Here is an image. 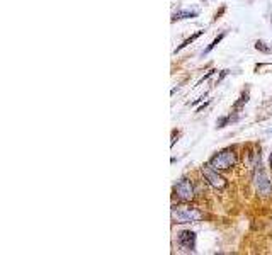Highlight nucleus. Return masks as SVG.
I'll return each mask as SVG.
<instances>
[{"label": "nucleus", "instance_id": "f257e3e1", "mask_svg": "<svg viewBox=\"0 0 272 255\" xmlns=\"http://www.w3.org/2000/svg\"><path fill=\"white\" fill-rule=\"evenodd\" d=\"M209 165L213 168L218 170V172H225V170H230L231 167L236 165V155L233 150H223L220 153H216L209 160Z\"/></svg>", "mask_w": 272, "mask_h": 255}, {"label": "nucleus", "instance_id": "7ed1b4c3", "mask_svg": "<svg viewBox=\"0 0 272 255\" xmlns=\"http://www.w3.org/2000/svg\"><path fill=\"white\" fill-rule=\"evenodd\" d=\"M201 172H203V176L204 179L208 181V184L213 187V189H216V191H221V189H225L226 187V179L220 176L218 174V170H215L211 167V165H204V167H201Z\"/></svg>", "mask_w": 272, "mask_h": 255}, {"label": "nucleus", "instance_id": "39448f33", "mask_svg": "<svg viewBox=\"0 0 272 255\" xmlns=\"http://www.w3.org/2000/svg\"><path fill=\"white\" fill-rule=\"evenodd\" d=\"M175 196L182 203H189L194 199V186L189 179H182L179 184L175 186Z\"/></svg>", "mask_w": 272, "mask_h": 255}, {"label": "nucleus", "instance_id": "f03ea898", "mask_svg": "<svg viewBox=\"0 0 272 255\" xmlns=\"http://www.w3.org/2000/svg\"><path fill=\"white\" fill-rule=\"evenodd\" d=\"M172 220L173 223H196L203 220V213L196 208H189V206L172 208Z\"/></svg>", "mask_w": 272, "mask_h": 255}, {"label": "nucleus", "instance_id": "0eeeda50", "mask_svg": "<svg viewBox=\"0 0 272 255\" xmlns=\"http://www.w3.org/2000/svg\"><path fill=\"white\" fill-rule=\"evenodd\" d=\"M198 16V11H177L173 12L172 21H179V19H193Z\"/></svg>", "mask_w": 272, "mask_h": 255}, {"label": "nucleus", "instance_id": "9d476101", "mask_svg": "<svg viewBox=\"0 0 272 255\" xmlns=\"http://www.w3.org/2000/svg\"><path fill=\"white\" fill-rule=\"evenodd\" d=\"M223 36H225V34H220V36H218V38L215 39V41H213L211 44H209V46L206 48V50H204V53H209V51H211L213 50V48H216V44L218 43H220L221 41V39H223Z\"/></svg>", "mask_w": 272, "mask_h": 255}, {"label": "nucleus", "instance_id": "423d86ee", "mask_svg": "<svg viewBox=\"0 0 272 255\" xmlns=\"http://www.w3.org/2000/svg\"><path fill=\"white\" fill-rule=\"evenodd\" d=\"M177 241H179V247L182 250H187V252H194L196 248V233L191 230H182L179 236H177Z\"/></svg>", "mask_w": 272, "mask_h": 255}, {"label": "nucleus", "instance_id": "9b49d317", "mask_svg": "<svg viewBox=\"0 0 272 255\" xmlns=\"http://www.w3.org/2000/svg\"><path fill=\"white\" fill-rule=\"evenodd\" d=\"M269 163H270V167H272V153H270V156H269Z\"/></svg>", "mask_w": 272, "mask_h": 255}, {"label": "nucleus", "instance_id": "6e6552de", "mask_svg": "<svg viewBox=\"0 0 272 255\" xmlns=\"http://www.w3.org/2000/svg\"><path fill=\"white\" fill-rule=\"evenodd\" d=\"M201 34H203V31H198V33H196V34L193 36V38H189V39H186V41H184V43H182V44H180V46H179V48H177V50H175V53H177V51H180V50H182V48H186V46H187V44H191V43H193V41H194V39H196V38H199V36H201Z\"/></svg>", "mask_w": 272, "mask_h": 255}, {"label": "nucleus", "instance_id": "20e7f679", "mask_svg": "<svg viewBox=\"0 0 272 255\" xmlns=\"http://www.w3.org/2000/svg\"><path fill=\"white\" fill-rule=\"evenodd\" d=\"M255 187H257V192L260 196H269L270 191H272V186H270V181L269 177L265 176V172L262 170V165H260V158H258V165H257V170H255Z\"/></svg>", "mask_w": 272, "mask_h": 255}, {"label": "nucleus", "instance_id": "1a4fd4ad", "mask_svg": "<svg viewBox=\"0 0 272 255\" xmlns=\"http://www.w3.org/2000/svg\"><path fill=\"white\" fill-rule=\"evenodd\" d=\"M255 48H257V50H260V51H264V53H270L272 51L269 46H265L264 41H257L255 43Z\"/></svg>", "mask_w": 272, "mask_h": 255}]
</instances>
